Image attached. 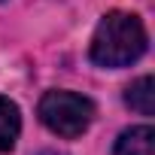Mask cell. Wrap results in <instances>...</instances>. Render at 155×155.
Here are the masks:
<instances>
[{
	"mask_svg": "<svg viewBox=\"0 0 155 155\" xmlns=\"http://www.w3.org/2000/svg\"><path fill=\"white\" fill-rule=\"evenodd\" d=\"M146 46H149V34H146L140 15L113 9L97 21L88 55L97 67L119 70V67H131L134 61H140Z\"/></svg>",
	"mask_w": 155,
	"mask_h": 155,
	"instance_id": "obj_1",
	"label": "cell"
},
{
	"mask_svg": "<svg viewBox=\"0 0 155 155\" xmlns=\"http://www.w3.org/2000/svg\"><path fill=\"white\" fill-rule=\"evenodd\" d=\"M37 116L52 134H58L64 140H73V137H82L88 131V125L94 119V104L79 91L52 88L40 97Z\"/></svg>",
	"mask_w": 155,
	"mask_h": 155,
	"instance_id": "obj_2",
	"label": "cell"
},
{
	"mask_svg": "<svg viewBox=\"0 0 155 155\" xmlns=\"http://www.w3.org/2000/svg\"><path fill=\"white\" fill-rule=\"evenodd\" d=\"M113 155H155V128L152 125L125 128L113 143Z\"/></svg>",
	"mask_w": 155,
	"mask_h": 155,
	"instance_id": "obj_3",
	"label": "cell"
},
{
	"mask_svg": "<svg viewBox=\"0 0 155 155\" xmlns=\"http://www.w3.org/2000/svg\"><path fill=\"white\" fill-rule=\"evenodd\" d=\"M21 134V113H18V104L9 101L6 94H0V152H9L15 146Z\"/></svg>",
	"mask_w": 155,
	"mask_h": 155,
	"instance_id": "obj_4",
	"label": "cell"
},
{
	"mask_svg": "<svg viewBox=\"0 0 155 155\" xmlns=\"http://www.w3.org/2000/svg\"><path fill=\"white\" fill-rule=\"evenodd\" d=\"M125 104L131 110H137L140 116H152L155 113V79L152 76H140L137 82H131L125 88Z\"/></svg>",
	"mask_w": 155,
	"mask_h": 155,
	"instance_id": "obj_5",
	"label": "cell"
},
{
	"mask_svg": "<svg viewBox=\"0 0 155 155\" xmlns=\"http://www.w3.org/2000/svg\"><path fill=\"white\" fill-rule=\"evenodd\" d=\"M37 155H64V152H55V149H43V152H37Z\"/></svg>",
	"mask_w": 155,
	"mask_h": 155,
	"instance_id": "obj_6",
	"label": "cell"
},
{
	"mask_svg": "<svg viewBox=\"0 0 155 155\" xmlns=\"http://www.w3.org/2000/svg\"><path fill=\"white\" fill-rule=\"evenodd\" d=\"M0 3H3V0H0Z\"/></svg>",
	"mask_w": 155,
	"mask_h": 155,
	"instance_id": "obj_7",
	"label": "cell"
}]
</instances>
